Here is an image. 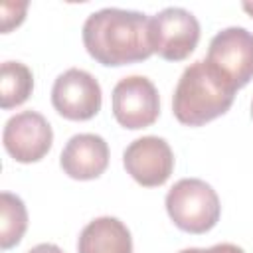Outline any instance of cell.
Wrapping results in <instances>:
<instances>
[{"label":"cell","instance_id":"8","mask_svg":"<svg viewBox=\"0 0 253 253\" xmlns=\"http://www.w3.org/2000/svg\"><path fill=\"white\" fill-rule=\"evenodd\" d=\"M2 142L6 152L16 162L32 164L42 160L49 152L53 144V130L42 113L22 111L6 121Z\"/></svg>","mask_w":253,"mask_h":253},{"label":"cell","instance_id":"2","mask_svg":"<svg viewBox=\"0 0 253 253\" xmlns=\"http://www.w3.org/2000/svg\"><path fill=\"white\" fill-rule=\"evenodd\" d=\"M235 91V85L211 63L198 59L182 71L176 83L172 113L186 126H202L229 111Z\"/></svg>","mask_w":253,"mask_h":253},{"label":"cell","instance_id":"1","mask_svg":"<svg viewBox=\"0 0 253 253\" xmlns=\"http://www.w3.org/2000/svg\"><path fill=\"white\" fill-rule=\"evenodd\" d=\"M81 36L87 53L107 67L144 61L154 53L150 43V18L134 10H97L87 16Z\"/></svg>","mask_w":253,"mask_h":253},{"label":"cell","instance_id":"17","mask_svg":"<svg viewBox=\"0 0 253 253\" xmlns=\"http://www.w3.org/2000/svg\"><path fill=\"white\" fill-rule=\"evenodd\" d=\"M178 253H202V249H198V247H188V249H182V251H178Z\"/></svg>","mask_w":253,"mask_h":253},{"label":"cell","instance_id":"11","mask_svg":"<svg viewBox=\"0 0 253 253\" xmlns=\"http://www.w3.org/2000/svg\"><path fill=\"white\" fill-rule=\"evenodd\" d=\"M77 253H132L130 231L117 217H95L81 229Z\"/></svg>","mask_w":253,"mask_h":253},{"label":"cell","instance_id":"18","mask_svg":"<svg viewBox=\"0 0 253 253\" xmlns=\"http://www.w3.org/2000/svg\"><path fill=\"white\" fill-rule=\"evenodd\" d=\"M251 117H253V103H251Z\"/></svg>","mask_w":253,"mask_h":253},{"label":"cell","instance_id":"13","mask_svg":"<svg viewBox=\"0 0 253 253\" xmlns=\"http://www.w3.org/2000/svg\"><path fill=\"white\" fill-rule=\"evenodd\" d=\"M28 229V211L22 202L12 192L0 194V249H10L18 245Z\"/></svg>","mask_w":253,"mask_h":253},{"label":"cell","instance_id":"12","mask_svg":"<svg viewBox=\"0 0 253 253\" xmlns=\"http://www.w3.org/2000/svg\"><path fill=\"white\" fill-rule=\"evenodd\" d=\"M34 91L32 69L22 61H4L0 69V107L4 111L20 107Z\"/></svg>","mask_w":253,"mask_h":253},{"label":"cell","instance_id":"14","mask_svg":"<svg viewBox=\"0 0 253 253\" xmlns=\"http://www.w3.org/2000/svg\"><path fill=\"white\" fill-rule=\"evenodd\" d=\"M202 253H245V251L233 243H217L208 249H202Z\"/></svg>","mask_w":253,"mask_h":253},{"label":"cell","instance_id":"4","mask_svg":"<svg viewBox=\"0 0 253 253\" xmlns=\"http://www.w3.org/2000/svg\"><path fill=\"white\" fill-rule=\"evenodd\" d=\"M198 42L200 22L186 8L170 6L150 18V43L162 59L182 61L196 49Z\"/></svg>","mask_w":253,"mask_h":253},{"label":"cell","instance_id":"5","mask_svg":"<svg viewBox=\"0 0 253 253\" xmlns=\"http://www.w3.org/2000/svg\"><path fill=\"white\" fill-rule=\"evenodd\" d=\"M113 115L128 130L154 125L160 115V97L154 83L144 75L123 77L113 89Z\"/></svg>","mask_w":253,"mask_h":253},{"label":"cell","instance_id":"15","mask_svg":"<svg viewBox=\"0 0 253 253\" xmlns=\"http://www.w3.org/2000/svg\"><path fill=\"white\" fill-rule=\"evenodd\" d=\"M28 253H63V251L53 243H40V245L32 247Z\"/></svg>","mask_w":253,"mask_h":253},{"label":"cell","instance_id":"10","mask_svg":"<svg viewBox=\"0 0 253 253\" xmlns=\"http://www.w3.org/2000/svg\"><path fill=\"white\" fill-rule=\"evenodd\" d=\"M59 166L73 180H95L109 166V144L93 132L75 134L63 146Z\"/></svg>","mask_w":253,"mask_h":253},{"label":"cell","instance_id":"7","mask_svg":"<svg viewBox=\"0 0 253 253\" xmlns=\"http://www.w3.org/2000/svg\"><path fill=\"white\" fill-rule=\"evenodd\" d=\"M206 61L227 77L235 89L245 87L253 79V34L239 26L217 32L210 42Z\"/></svg>","mask_w":253,"mask_h":253},{"label":"cell","instance_id":"9","mask_svg":"<svg viewBox=\"0 0 253 253\" xmlns=\"http://www.w3.org/2000/svg\"><path fill=\"white\" fill-rule=\"evenodd\" d=\"M123 166L136 184L156 188L170 178L174 170V152L160 136H140L125 148Z\"/></svg>","mask_w":253,"mask_h":253},{"label":"cell","instance_id":"6","mask_svg":"<svg viewBox=\"0 0 253 253\" xmlns=\"http://www.w3.org/2000/svg\"><path fill=\"white\" fill-rule=\"evenodd\" d=\"M101 85L85 69L71 67L57 75L51 87V105L67 121H89L101 111Z\"/></svg>","mask_w":253,"mask_h":253},{"label":"cell","instance_id":"16","mask_svg":"<svg viewBox=\"0 0 253 253\" xmlns=\"http://www.w3.org/2000/svg\"><path fill=\"white\" fill-rule=\"evenodd\" d=\"M241 8H243L251 18H253V2H243V4H241Z\"/></svg>","mask_w":253,"mask_h":253},{"label":"cell","instance_id":"3","mask_svg":"<svg viewBox=\"0 0 253 253\" xmlns=\"http://www.w3.org/2000/svg\"><path fill=\"white\" fill-rule=\"evenodd\" d=\"M166 211L178 229L200 235L217 223L221 204L208 182L182 178L166 194Z\"/></svg>","mask_w":253,"mask_h":253}]
</instances>
